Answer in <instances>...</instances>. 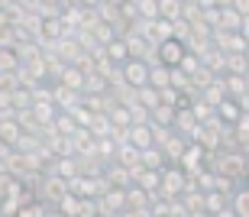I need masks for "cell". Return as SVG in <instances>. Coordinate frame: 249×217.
Wrapping results in <instances>:
<instances>
[{
  "instance_id": "8992f818",
  "label": "cell",
  "mask_w": 249,
  "mask_h": 217,
  "mask_svg": "<svg viewBox=\"0 0 249 217\" xmlns=\"http://www.w3.org/2000/svg\"><path fill=\"white\" fill-rule=\"evenodd\" d=\"M126 143H129V146H136V149H149V146H156V127H152V123H133V127H129Z\"/></svg>"
},
{
  "instance_id": "52a82bcc",
  "label": "cell",
  "mask_w": 249,
  "mask_h": 217,
  "mask_svg": "<svg viewBox=\"0 0 249 217\" xmlns=\"http://www.w3.org/2000/svg\"><path fill=\"white\" fill-rule=\"evenodd\" d=\"M243 113H246V110H243V104L236 101V97H230V94H227L220 104H217V117H220L223 123H230V127H236V123H240Z\"/></svg>"
},
{
  "instance_id": "9a60e30c",
  "label": "cell",
  "mask_w": 249,
  "mask_h": 217,
  "mask_svg": "<svg viewBox=\"0 0 249 217\" xmlns=\"http://www.w3.org/2000/svg\"><path fill=\"white\" fill-rule=\"evenodd\" d=\"M181 13H185V0H159V19L175 23L181 19Z\"/></svg>"
},
{
  "instance_id": "e0dca14e",
  "label": "cell",
  "mask_w": 249,
  "mask_h": 217,
  "mask_svg": "<svg viewBox=\"0 0 249 217\" xmlns=\"http://www.w3.org/2000/svg\"><path fill=\"white\" fill-rule=\"evenodd\" d=\"M104 52H107V58H110V62H117V65H123V62H126L129 58V49H126V39H113V42H107V46H104Z\"/></svg>"
},
{
  "instance_id": "6da1fadb",
  "label": "cell",
  "mask_w": 249,
  "mask_h": 217,
  "mask_svg": "<svg viewBox=\"0 0 249 217\" xmlns=\"http://www.w3.org/2000/svg\"><path fill=\"white\" fill-rule=\"evenodd\" d=\"M65 195H68V179H62L55 172L42 175V185H36V198L42 201V204H58Z\"/></svg>"
},
{
  "instance_id": "8fae6325",
  "label": "cell",
  "mask_w": 249,
  "mask_h": 217,
  "mask_svg": "<svg viewBox=\"0 0 249 217\" xmlns=\"http://www.w3.org/2000/svg\"><path fill=\"white\" fill-rule=\"evenodd\" d=\"M240 26H243L240 13L233 7H220V17H217V26L213 29H220V33H240Z\"/></svg>"
},
{
  "instance_id": "ac0fdd59",
  "label": "cell",
  "mask_w": 249,
  "mask_h": 217,
  "mask_svg": "<svg viewBox=\"0 0 249 217\" xmlns=\"http://www.w3.org/2000/svg\"><path fill=\"white\" fill-rule=\"evenodd\" d=\"M113 162H120V165H126V169H136V165H139V149H136V146H129V143H123V146H117Z\"/></svg>"
},
{
  "instance_id": "ffe728a7",
  "label": "cell",
  "mask_w": 249,
  "mask_h": 217,
  "mask_svg": "<svg viewBox=\"0 0 249 217\" xmlns=\"http://www.w3.org/2000/svg\"><path fill=\"white\" fill-rule=\"evenodd\" d=\"M230 208L236 211V217H249V185H243V188H236V191H233Z\"/></svg>"
},
{
  "instance_id": "7a4b0ae2",
  "label": "cell",
  "mask_w": 249,
  "mask_h": 217,
  "mask_svg": "<svg viewBox=\"0 0 249 217\" xmlns=\"http://www.w3.org/2000/svg\"><path fill=\"white\" fill-rule=\"evenodd\" d=\"M207 152L211 149H204L201 143H188L185 152H181V159H178V165H181L188 175H197V172L207 169Z\"/></svg>"
},
{
  "instance_id": "cb8c5ba5",
  "label": "cell",
  "mask_w": 249,
  "mask_h": 217,
  "mask_svg": "<svg viewBox=\"0 0 249 217\" xmlns=\"http://www.w3.org/2000/svg\"><path fill=\"white\" fill-rule=\"evenodd\" d=\"M42 3H52V7H58V3H62V0H42Z\"/></svg>"
},
{
  "instance_id": "4fadbf2b",
  "label": "cell",
  "mask_w": 249,
  "mask_h": 217,
  "mask_svg": "<svg viewBox=\"0 0 249 217\" xmlns=\"http://www.w3.org/2000/svg\"><path fill=\"white\" fill-rule=\"evenodd\" d=\"M149 85L159 88V91H162V88H172V68L162 65V62H159V65H149Z\"/></svg>"
},
{
  "instance_id": "2e32d148",
  "label": "cell",
  "mask_w": 249,
  "mask_h": 217,
  "mask_svg": "<svg viewBox=\"0 0 249 217\" xmlns=\"http://www.w3.org/2000/svg\"><path fill=\"white\" fill-rule=\"evenodd\" d=\"M136 101L146 107V110H152V107L162 104V91L152 88V85H142V88H136Z\"/></svg>"
},
{
  "instance_id": "7c38bea8",
  "label": "cell",
  "mask_w": 249,
  "mask_h": 217,
  "mask_svg": "<svg viewBox=\"0 0 249 217\" xmlns=\"http://www.w3.org/2000/svg\"><path fill=\"white\" fill-rule=\"evenodd\" d=\"M55 208L62 211L65 217H84V198H78V195H71V191H68V195L58 201Z\"/></svg>"
},
{
  "instance_id": "277c9868",
  "label": "cell",
  "mask_w": 249,
  "mask_h": 217,
  "mask_svg": "<svg viewBox=\"0 0 249 217\" xmlns=\"http://www.w3.org/2000/svg\"><path fill=\"white\" fill-rule=\"evenodd\" d=\"M97 208H101L104 214H110V217H120L123 211H126V188H117V185H110V188H107L101 198H97Z\"/></svg>"
},
{
  "instance_id": "d6986e66",
  "label": "cell",
  "mask_w": 249,
  "mask_h": 217,
  "mask_svg": "<svg viewBox=\"0 0 249 217\" xmlns=\"http://www.w3.org/2000/svg\"><path fill=\"white\" fill-rule=\"evenodd\" d=\"M223 208H230V201H227V195L223 191H204V211L207 214H217V211H223Z\"/></svg>"
},
{
  "instance_id": "44dd1931",
  "label": "cell",
  "mask_w": 249,
  "mask_h": 217,
  "mask_svg": "<svg viewBox=\"0 0 249 217\" xmlns=\"http://www.w3.org/2000/svg\"><path fill=\"white\" fill-rule=\"evenodd\" d=\"M17 217H46V204H42V201H26Z\"/></svg>"
},
{
  "instance_id": "5bb4252c",
  "label": "cell",
  "mask_w": 249,
  "mask_h": 217,
  "mask_svg": "<svg viewBox=\"0 0 249 217\" xmlns=\"http://www.w3.org/2000/svg\"><path fill=\"white\" fill-rule=\"evenodd\" d=\"M175 110H178V107H172V104H159V107H152V110H149V117H152V123H156V127L172 130V123H175Z\"/></svg>"
},
{
  "instance_id": "9c48e42d",
  "label": "cell",
  "mask_w": 249,
  "mask_h": 217,
  "mask_svg": "<svg viewBox=\"0 0 249 217\" xmlns=\"http://www.w3.org/2000/svg\"><path fill=\"white\" fill-rule=\"evenodd\" d=\"M104 179L110 181V185H117V188H129V185H133V169H126L120 162H107Z\"/></svg>"
},
{
  "instance_id": "5b68a950",
  "label": "cell",
  "mask_w": 249,
  "mask_h": 217,
  "mask_svg": "<svg viewBox=\"0 0 249 217\" xmlns=\"http://www.w3.org/2000/svg\"><path fill=\"white\" fill-rule=\"evenodd\" d=\"M120 68H123V81H126L129 88H142V85H149V65L142 62V58H126Z\"/></svg>"
},
{
  "instance_id": "603a6c76",
  "label": "cell",
  "mask_w": 249,
  "mask_h": 217,
  "mask_svg": "<svg viewBox=\"0 0 249 217\" xmlns=\"http://www.w3.org/2000/svg\"><path fill=\"white\" fill-rule=\"evenodd\" d=\"M213 217H236V211H233V208H223V211H217Z\"/></svg>"
},
{
  "instance_id": "3957f363",
  "label": "cell",
  "mask_w": 249,
  "mask_h": 217,
  "mask_svg": "<svg viewBox=\"0 0 249 217\" xmlns=\"http://www.w3.org/2000/svg\"><path fill=\"white\" fill-rule=\"evenodd\" d=\"M156 52H159V62H162V65H168V68H178L181 65V58L188 55V46L185 42H181V39H165V42H159L156 46Z\"/></svg>"
},
{
  "instance_id": "30bf717a",
  "label": "cell",
  "mask_w": 249,
  "mask_h": 217,
  "mask_svg": "<svg viewBox=\"0 0 249 217\" xmlns=\"http://www.w3.org/2000/svg\"><path fill=\"white\" fill-rule=\"evenodd\" d=\"M126 211H152V195L139 185L126 188Z\"/></svg>"
},
{
  "instance_id": "ba28073f",
  "label": "cell",
  "mask_w": 249,
  "mask_h": 217,
  "mask_svg": "<svg viewBox=\"0 0 249 217\" xmlns=\"http://www.w3.org/2000/svg\"><path fill=\"white\" fill-rule=\"evenodd\" d=\"M139 165L152 172H162L168 165V156L162 152V146H149V149H139Z\"/></svg>"
},
{
  "instance_id": "7402d4cb",
  "label": "cell",
  "mask_w": 249,
  "mask_h": 217,
  "mask_svg": "<svg viewBox=\"0 0 249 217\" xmlns=\"http://www.w3.org/2000/svg\"><path fill=\"white\" fill-rule=\"evenodd\" d=\"M230 7L240 13V17H249V0H230Z\"/></svg>"
}]
</instances>
